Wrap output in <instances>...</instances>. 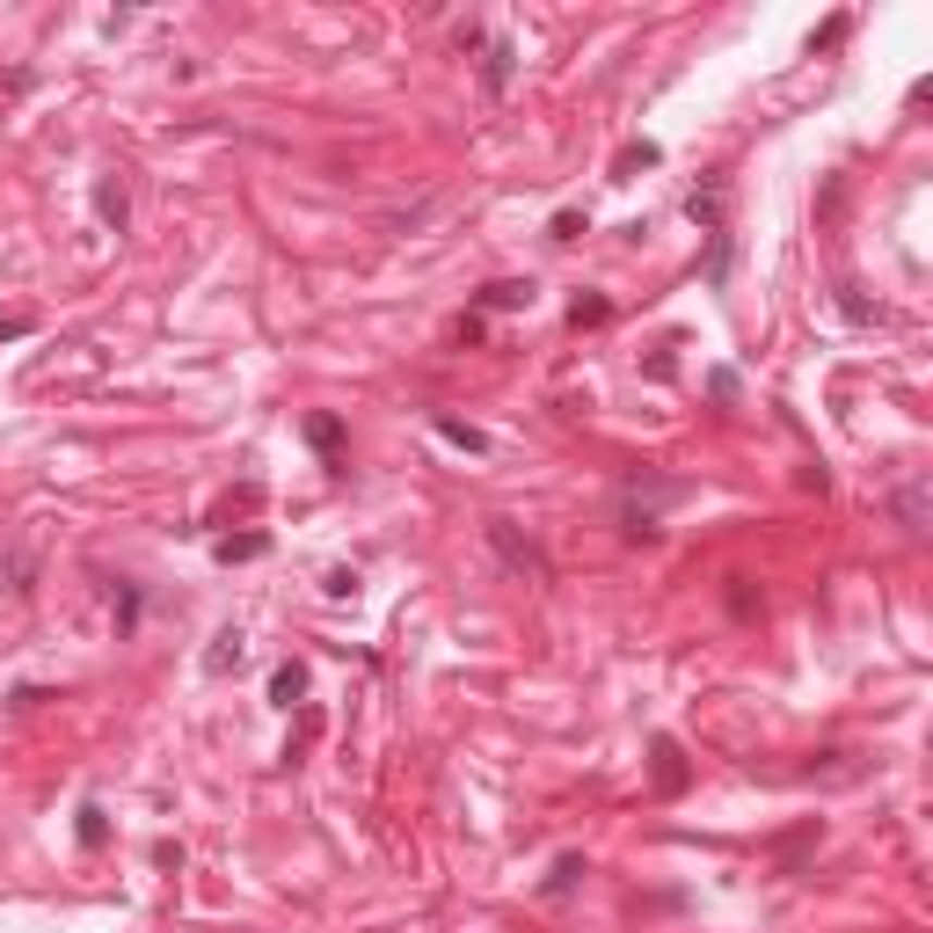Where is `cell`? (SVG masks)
<instances>
[{"label": "cell", "instance_id": "obj_1", "mask_svg": "<svg viewBox=\"0 0 933 933\" xmlns=\"http://www.w3.org/2000/svg\"><path fill=\"white\" fill-rule=\"evenodd\" d=\"M489 547H496V555H503L511 569H518V576H547V555H540L533 540H525V533H518L511 518H489Z\"/></svg>", "mask_w": 933, "mask_h": 933}, {"label": "cell", "instance_id": "obj_2", "mask_svg": "<svg viewBox=\"0 0 933 933\" xmlns=\"http://www.w3.org/2000/svg\"><path fill=\"white\" fill-rule=\"evenodd\" d=\"M511 74H518V51L496 37V45H482V88H489V102L511 88Z\"/></svg>", "mask_w": 933, "mask_h": 933}, {"label": "cell", "instance_id": "obj_3", "mask_svg": "<svg viewBox=\"0 0 933 933\" xmlns=\"http://www.w3.org/2000/svg\"><path fill=\"white\" fill-rule=\"evenodd\" d=\"M525 299H533L525 277H496V285H482V307H489V314H511V307H525Z\"/></svg>", "mask_w": 933, "mask_h": 933}, {"label": "cell", "instance_id": "obj_4", "mask_svg": "<svg viewBox=\"0 0 933 933\" xmlns=\"http://www.w3.org/2000/svg\"><path fill=\"white\" fill-rule=\"evenodd\" d=\"M96 212H102V226H110V234H124V220H132V204H124V183H110V175H102V183H96Z\"/></svg>", "mask_w": 933, "mask_h": 933}, {"label": "cell", "instance_id": "obj_5", "mask_svg": "<svg viewBox=\"0 0 933 933\" xmlns=\"http://www.w3.org/2000/svg\"><path fill=\"white\" fill-rule=\"evenodd\" d=\"M299 693H307V671H299V663H277V671H271V700H277V708H293Z\"/></svg>", "mask_w": 933, "mask_h": 933}, {"label": "cell", "instance_id": "obj_6", "mask_svg": "<svg viewBox=\"0 0 933 933\" xmlns=\"http://www.w3.org/2000/svg\"><path fill=\"white\" fill-rule=\"evenodd\" d=\"M686 212H693L700 226H708V234H722V190H714V183H708V190H693V197H686Z\"/></svg>", "mask_w": 933, "mask_h": 933}, {"label": "cell", "instance_id": "obj_7", "mask_svg": "<svg viewBox=\"0 0 933 933\" xmlns=\"http://www.w3.org/2000/svg\"><path fill=\"white\" fill-rule=\"evenodd\" d=\"M234 663H241V635H234V627H226L220 642H212V649H204V671H212V679H220V671H234Z\"/></svg>", "mask_w": 933, "mask_h": 933}, {"label": "cell", "instance_id": "obj_8", "mask_svg": "<svg viewBox=\"0 0 933 933\" xmlns=\"http://www.w3.org/2000/svg\"><path fill=\"white\" fill-rule=\"evenodd\" d=\"M438 438L467 445V452H489V438H482V431H474V423H460V416H438Z\"/></svg>", "mask_w": 933, "mask_h": 933}, {"label": "cell", "instance_id": "obj_9", "mask_svg": "<svg viewBox=\"0 0 933 933\" xmlns=\"http://www.w3.org/2000/svg\"><path fill=\"white\" fill-rule=\"evenodd\" d=\"M576 875H584V860H576V854H562V860H555V875H547V897L576 890Z\"/></svg>", "mask_w": 933, "mask_h": 933}, {"label": "cell", "instance_id": "obj_10", "mask_svg": "<svg viewBox=\"0 0 933 933\" xmlns=\"http://www.w3.org/2000/svg\"><path fill=\"white\" fill-rule=\"evenodd\" d=\"M897 518L919 533V518H926V489H919V482H911V489H897Z\"/></svg>", "mask_w": 933, "mask_h": 933}, {"label": "cell", "instance_id": "obj_11", "mask_svg": "<svg viewBox=\"0 0 933 933\" xmlns=\"http://www.w3.org/2000/svg\"><path fill=\"white\" fill-rule=\"evenodd\" d=\"M263 555V533H241V540H220V562H256Z\"/></svg>", "mask_w": 933, "mask_h": 933}, {"label": "cell", "instance_id": "obj_12", "mask_svg": "<svg viewBox=\"0 0 933 933\" xmlns=\"http://www.w3.org/2000/svg\"><path fill=\"white\" fill-rule=\"evenodd\" d=\"M613 314V307H606V299H576V307H569V328H598V321Z\"/></svg>", "mask_w": 933, "mask_h": 933}, {"label": "cell", "instance_id": "obj_13", "mask_svg": "<svg viewBox=\"0 0 933 933\" xmlns=\"http://www.w3.org/2000/svg\"><path fill=\"white\" fill-rule=\"evenodd\" d=\"M307 438H314L321 452H336V445H344V423H336V416H314V423H307Z\"/></svg>", "mask_w": 933, "mask_h": 933}, {"label": "cell", "instance_id": "obj_14", "mask_svg": "<svg viewBox=\"0 0 933 933\" xmlns=\"http://www.w3.org/2000/svg\"><path fill=\"white\" fill-rule=\"evenodd\" d=\"M657 759H663V766H657V781H663V787L686 781V766H679V744H657Z\"/></svg>", "mask_w": 933, "mask_h": 933}, {"label": "cell", "instance_id": "obj_15", "mask_svg": "<svg viewBox=\"0 0 933 933\" xmlns=\"http://www.w3.org/2000/svg\"><path fill=\"white\" fill-rule=\"evenodd\" d=\"M584 234V212H555V241H576Z\"/></svg>", "mask_w": 933, "mask_h": 933}, {"label": "cell", "instance_id": "obj_16", "mask_svg": "<svg viewBox=\"0 0 933 933\" xmlns=\"http://www.w3.org/2000/svg\"><path fill=\"white\" fill-rule=\"evenodd\" d=\"M838 37H846V15H832V23H824V29H817V37H810V45H817V51H832V45H838Z\"/></svg>", "mask_w": 933, "mask_h": 933}, {"label": "cell", "instance_id": "obj_17", "mask_svg": "<svg viewBox=\"0 0 933 933\" xmlns=\"http://www.w3.org/2000/svg\"><path fill=\"white\" fill-rule=\"evenodd\" d=\"M15 336H29V321H23V314H8V321H0V344H15Z\"/></svg>", "mask_w": 933, "mask_h": 933}]
</instances>
